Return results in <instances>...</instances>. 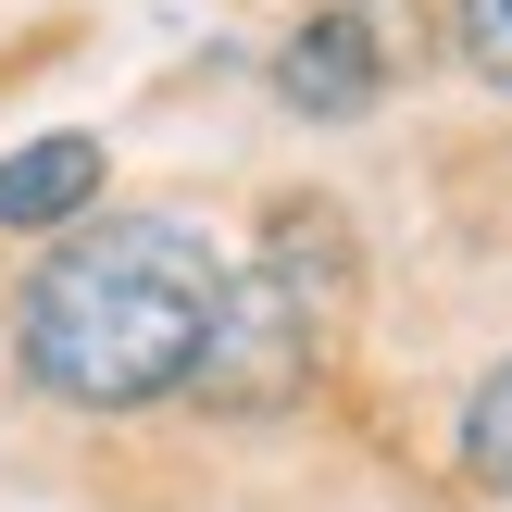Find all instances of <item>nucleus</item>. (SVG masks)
<instances>
[{
    "mask_svg": "<svg viewBox=\"0 0 512 512\" xmlns=\"http://www.w3.org/2000/svg\"><path fill=\"white\" fill-rule=\"evenodd\" d=\"M375 88H388V13L375 0H325V13L288 25V50H275V100L313 125H350L375 113Z\"/></svg>",
    "mask_w": 512,
    "mask_h": 512,
    "instance_id": "obj_3",
    "label": "nucleus"
},
{
    "mask_svg": "<svg viewBox=\"0 0 512 512\" xmlns=\"http://www.w3.org/2000/svg\"><path fill=\"white\" fill-rule=\"evenodd\" d=\"M450 38H463V63L512 88V0H450Z\"/></svg>",
    "mask_w": 512,
    "mask_h": 512,
    "instance_id": "obj_6",
    "label": "nucleus"
},
{
    "mask_svg": "<svg viewBox=\"0 0 512 512\" xmlns=\"http://www.w3.org/2000/svg\"><path fill=\"white\" fill-rule=\"evenodd\" d=\"M88 200H100V138H25L13 163H0V225H13V238L88 213Z\"/></svg>",
    "mask_w": 512,
    "mask_h": 512,
    "instance_id": "obj_4",
    "label": "nucleus"
},
{
    "mask_svg": "<svg viewBox=\"0 0 512 512\" xmlns=\"http://www.w3.org/2000/svg\"><path fill=\"white\" fill-rule=\"evenodd\" d=\"M338 313H350V238H338V213L288 200V213L263 225V263L225 275L213 350H200V400H225V413L300 400L313 363H325V338H338Z\"/></svg>",
    "mask_w": 512,
    "mask_h": 512,
    "instance_id": "obj_2",
    "label": "nucleus"
},
{
    "mask_svg": "<svg viewBox=\"0 0 512 512\" xmlns=\"http://www.w3.org/2000/svg\"><path fill=\"white\" fill-rule=\"evenodd\" d=\"M463 463H475V488L512 500V363H488V388L463 400Z\"/></svg>",
    "mask_w": 512,
    "mask_h": 512,
    "instance_id": "obj_5",
    "label": "nucleus"
},
{
    "mask_svg": "<svg viewBox=\"0 0 512 512\" xmlns=\"http://www.w3.org/2000/svg\"><path fill=\"white\" fill-rule=\"evenodd\" d=\"M225 313V263L200 250V225L175 213H125L63 238L13 300V350L50 400L75 413H138V400L200 388V350Z\"/></svg>",
    "mask_w": 512,
    "mask_h": 512,
    "instance_id": "obj_1",
    "label": "nucleus"
}]
</instances>
